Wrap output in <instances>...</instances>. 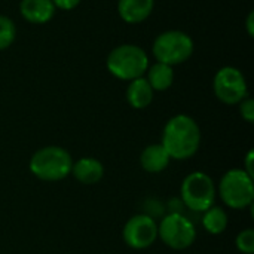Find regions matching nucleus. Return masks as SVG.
I'll return each instance as SVG.
<instances>
[{
	"mask_svg": "<svg viewBox=\"0 0 254 254\" xmlns=\"http://www.w3.org/2000/svg\"><path fill=\"white\" fill-rule=\"evenodd\" d=\"M16 37V27L15 22L6 16V15H0V51L7 49Z\"/></svg>",
	"mask_w": 254,
	"mask_h": 254,
	"instance_id": "f3484780",
	"label": "nucleus"
},
{
	"mask_svg": "<svg viewBox=\"0 0 254 254\" xmlns=\"http://www.w3.org/2000/svg\"><path fill=\"white\" fill-rule=\"evenodd\" d=\"M147 76L146 80L149 82V85L152 86L153 91H167L171 88L173 82H174V70L171 65L162 64V63H155L153 65H149L147 68Z\"/></svg>",
	"mask_w": 254,
	"mask_h": 254,
	"instance_id": "2eb2a0df",
	"label": "nucleus"
},
{
	"mask_svg": "<svg viewBox=\"0 0 254 254\" xmlns=\"http://www.w3.org/2000/svg\"><path fill=\"white\" fill-rule=\"evenodd\" d=\"M161 144L171 159H190L201 146L199 125L188 115H176L165 124Z\"/></svg>",
	"mask_w": 254,
	"mask_h": 254,
	"instance_id": "f257e3e1",
	"label": "nucleus"
},
{
	"mask_svg": "<svg viewBox=\"0 0 254 254\" xmlns=\"http://www.w3.org/2000/svg\"><path fill=\"white\" fill-rule=\"evenodd\" d=\"M158 238L173 250H186L193 246L196 229L185 214L170 213L158 225Z\"/></svg>",
	"mask_w": 254,
	"mask_h": 254,
	"instance_id": "0eeeda50",
	"label": "nucleus"
},
{
	"mask_svg": "<svg viewBox=\"0 0 254 254\" xmlns=\"http://www.w3.org/2000/svg\"><path fill=\"white\" fill-rule=\"evenodd\" d=\"M170 155L161 143L149 144L140 155V165L149 174H159L170 165Z\"/></svg>",
	"mask_w": 254,
	"mask_h": 254,
	"instance_id": "ddd939ff",
	"label": "nucleus"
},
{
	"mask_svg": "<svg viewBox=\"0 0 254 254\" xmlns=\"http://www.w3.org/2000/svg\"><path fill=\"white\" fill-rule=\"evenodd\" d=\"M240 113L243 116V119L249 124H253L254 122V101L253 98L247 97L244 98L240 104Z\"/></svg>",
	"mask_w": 254,
	"mask_h": 254,
	"instance_id": "6ab92c4d",
	"label": "nucleus"
},
{
	"mask_svg": "<svg viewBox=\"0 0 254 254\" xmlns=\"http://www.w3.org/2000/svg\"><path fill=\"white\" fill-rule=\"evenodd\" d=\"M155 7V0H118V13L127 24L146 21Z\"/></svg>",
	"mask_w": 254,
	"mask_h": 254,
	"instance_id": "f8f14e48",
	"label": "nucleus"
},
{
	"mask_svg": "<svg viewBox=\"0 0 254 254\" xmlns=\"http://www.w3.org/2000/svg\"><path fill=\"white\" fill-rule=\"evenodd\" d=\"M253 161H254V153H253V150H250V152L247 153V156H246V165H244V168H243V170H244L247 174H250L252 177H254Z\"/></svg>",
	"mask_w": 254,
	"mask_h": 254,
	"instance_id": "412c9836",
	"label": "nucleus"
},
{
	"mask_svg": "<svg viewBox=\"0 0 254 254\" xmlns=\"http://www.w3.org/2000/svg\"><path fill=\"white\" fill-rule=\"evenodd\" d=\"M235 246L238 252L243 254L254 253V231L252 228L241 231L235 238Z\"/></svg>",
	"mask_w": 254,
	"mask_h": 254,
	"instance_id": "a211bd4d",
	"label": "nucleus"
},
{
	"mask_svg": "<svg viewBox=\"0 0 254 254\" xmlns=\"http://www.w3.org/2000/svg\"><path fill=\"white\" fill-rule=\"evenodd\" d=\"M219 196L222 202L232 210H244L253 205V177L243 168H232L223 174L219 183Z\"/></svg>",
	"mask_w": 254,
	"mask_h": 254,
	"instance_id": "39448f33",
	"label": "nucleus"
},
{
	"mask_svg": "<svg viewBox=\"0 0 254 254\" xmlns=\"http://www.w3.org/2000/svg\"><path fill=\"white\" fill-rule=\"evenodd\" d=\"M55 6L51 0H21L19 12L21 16L36 25L49 22L55 15Z\"/></svg>",
	"mask_w": 254,
	"mask_h": 254,
	"instance_id": "9b49d317",
	"label": "nucleus"
},
{
	"mask_svg": "<svg viewBox=\"0 0 254 254\" xmlns=\"http://www.w3.org/2000/svg\"><path fill=\"white\" fill-rule=\"evenodd\" d=\"M180 195L183 204L189 210L195 213H204L214 205L217 188L208 174L202 171H193L183 180Z\"/></svg>",
	"mask_w": 254,
	"mask_h": 254,
	"instance_id": "423d86ee",
	"label": "nucleus"
},
{
	"mask_svg": "<svg viewBox=\"0 0 254 254\" xmlns=\"http://www.w3.org/2000/svg\"><path fill=\"white\" fill-rule=\"evenodd\" d=\"M246 28H247V33L250 37L254 36V12H250L249 16H247V21H246Z\"/></svg>",
	"mask_w": 254,
	"mask_h": 254,
	"instance_id": "4be33fe9",
	"label": "nucleus"
},
{
	"mask_svg": "<svg viewBox=\"0 0 254 254\" xmlns=\"http://www.w3.org/2000/svg\"><path fill=\"white\" fill-rule=\"evenodd\" d=\"M71 155L60 146H45L36 150L28 162L30 173L42 182H60L70 176Z\"/></svg>",
	"mask_w": 254,
	"mask_h": 254,
	"instance_id": "7ed1b4c3",
	"label": "nucleus"
},
{
	"mask_svg": "<svg viewBox=\"0 0 254 254\" xmlns=\"http://www.w3.org/2000/svg\"><path fill=\"white\" fill-rule=\"evenodd\" d=\"M55 6V9H61V10H71L74 7L79 6V3L82 0H51Z\"/></svg>",
	"mask_w": 254,
	"mask_h": 254,
	"instance_id": "aec40b11",
	"label": "nucleus"
},
{
	"mask_svg": "<svg viewBox=\"0 0 254 254\" xmlns=\"http://www.w3.org/2000/svg\"><path fill=\"white\" fill-rule=\"evenodd\" d=\"M155 91L146 80V77H138L129 82L127 88V101L135 110H143L149 107L153 101Z\"/></svg>",
	"mask_w": 254,
	"mask_h": 254,
	"instance_id": "4468645a",
	"label": "nucleus"
},
{
	"mask_svg": "<svg viewBox=\"0 0 254 254\" xmlns=\"http://www.w3.org/2000/svg\"><path fill=\"white\" fill-rule=\"evenodd\" d=\"M193 39L180 30H168L161 33L152 45V54L156 61L171 67L186 63L193 55Z\"/></svg>",
	"mask_w": 254,
	"mask_h": 254,
	"instance_id": "20e7f679",
	"label": "nucleus"
},
{
	"mask_svg": "<svg viewBox=\"0 0 254 254\" xmlns=\"http://www.w3.org/2000/svg\"><path fill=\"white\" fill-rule=\"evenodd\" d=\"M80 185L92 186L103 180L104 177V165L97 159L91 156H85L73 162L71 173H70Z\"/></svg>",
	"mask_w": 254,
	"mask_h": 254,
	"instance_id": "9d476101",
	"label": "nucleus"
},
{
	"mask_svg": "<svg viewBox=\"0 0 254 254\" xmlns=\"http://www.w3.org/2000/svg\"><path fill=\"white\" fill-rule=\"evenodd\" d=\"M147 52L132 43H124L110 51L106 60V67L112 76L119 80L131 82L134 79L143 77L149 68Z\"/></svg>",
	"mask_w": 254,
	"mask_h": 254,
	"instance_id": "f03ea898",
	"label": "nucleus"
},
{
	"mask_svg": "<svg viewBox=\"0 0 254 254\" xmlns=\"http://www.w3.org/2000/svg\"><path fill=\"white\" fill-rule=\"evenodd\" d=\"M122 238L129 249L146 250L158 240V223L149 214H135L125 223Z\"/></svg>",
	"mask_w": 254,
	"mask_h": 254,
	"instance_id": "1a4fd4ad",
	"label": "nucleus"
},
{
	"mask_svg": "<svg viewBox=\"0 0 254 254\" xmlns=\"http://www.w3.org/2000/svg\"><path fill=\"white\" fill-rule=\"evenodd\" d=\"M213 91L219 101L228 106L240 104L249 97V86L243 71L232 65L222 67L213 79Z\"/></svg>",
	"mask_w": 254,
	"mask_h": 254,
	"instance_id": "6e6552de",
	"label": "nucleus"
},
{
	"mask_svg": "<svg viewBox=\"0 0 254 254\" xmlns=\"http://www.w3.org/2000/svg\"><path fill=\"white\" fill-rule=\"evenodd\" d=\"M201 222H202L204 229L211 235L223 234L228 229V225H229V219H228L226 211L222 207H217V205H213L207 211H204Z\"/></svg>",
	"mask_w": 254,
	"mask_h": 254,
	"instance_id": "dca6fc26",
	"label": "nucleus"
}]
</instances>
